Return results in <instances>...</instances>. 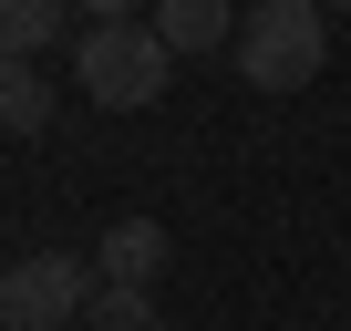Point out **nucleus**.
<instances>
[{
  "mask_svg": "<svg viewBox=\"0 0 351 331\" xmlns=\"http://www.w3.org/2000/svg\"><path fill=\"white\" fill-rule=\"evenodd\" d=\"M330 52V21H320V0H258V11L238 21V73L258 93H300Z\"/></svg>",
  "mask_w": 351,
  "mask_h": 331,
  "instance_id": "obj_2",
  "label": "nucleus"
},
{
  "mask_svg": "<svg viewBox=\"0 0 351 331\" xmlns=\"http://www.w3.org/2000/svg\"><path fill=\"white\" fill-rule=\"evenodd\" d=\"M0 124H11V135H42L52 124V73L42 62H0Z\"/></svg>",
  "mask_w": 351,
  "mask_h": 331,
  "instance_id": "obj_6",
  "label": "nucleus"
},
{
  "mask_svg": "<svg viewBox=\"0 0 351 331\" xmlns=\"http://www.w3.org/2000/svg\"><path fill=\"white\" fill-rule=\"evenodd\" d=\"M155 269H165V228L155 218H114L93 238V290H145Z\"/></svg>",
  "mask_w": 351,
  "mask_h": 331,
  "instance_id": "obj_4",
  "label": "nucleus"
},
{
  "mask_svg": "<svg viewBox=\"0 0 351 331\" xmlns=\"http://www.w3.org/2000/svg\"><path fill=\"white\" fill-rule=\"evenodd\" d=\"M62 32V0H0V62H32Z\"/></svg>",
  "mask_w": 351,
  "mask_h": 331,
  "instance_id": "obj_7",
  "label": "nucleus"
},
{
  "mask_svg": "<svg viewBox=\"0 0 351 331\" xmlns=\"http://www.w3.org/2000/svg\"><path fill=\"white\" fill-rule=\"evenodd\" d=\"M73 83H83L93 104H114V114H145V104L176 83V52L155 42V21H83Z\"/></svg>",
  "mask_w": 351,
  "mask_h": 331,
  "instance_id": "obj_1",
  "label": "nucleus"
},
{
  "mask_svg": "<svg viewBox=\"0 0 351 331\" xmlns=\"http://www.w3.org/2000/svg\"><path fill=\"white\" fill-rule=\"evenodd\" d=\"M83 331H165V310H155L145 290H93V310H83Z\"/></svg>",
  "mask_w": 351,
  "mask_h": 331,
  "instance_id": "obj_8",
  "label": "nucleus"
},
{
  "mask_svg": "<svg viewBox=\"0 0 351 331\" xmlns=\"http://www.w3.org/2000/svg\"><path fill=\"white\" fill-rule=\"evenodd\" d=\"M145 21H155V42H165V52H217V42H238L217 0H165V11H145Z\"/></svg>",
  "mask_w": 351,
  "mask_h": 331,
  "instance_id": "obj_5",
  "label": "nucleus"
},
{
  "mask_svg": "<svg viewBox=\"0 0 351 331\" xmlns=\"http://www.w3.org/2000/svg\"><path fill=\"white\" fill-rule=\"evenodd\" d=\"M83 310H93V269L62 249H32L0 269V331H83Z\"/></svg>",
  "mask_w": 351,
  "mask_h": 331,
  "instance_id": "obj_3",
  "label": "nucleus"
}]
</instances>
